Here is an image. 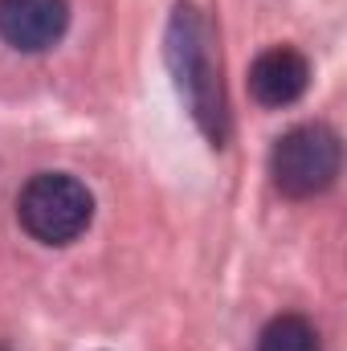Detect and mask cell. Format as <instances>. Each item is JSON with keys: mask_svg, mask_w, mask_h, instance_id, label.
Returning a JSON list of instances; mask_svg holds the SVG:
<instances>
[{"mask_svg": "<svg viewBox=\"0 0 347 351\" xmlns=\"http://www.w3.org/2000/svg\"><path fill=\"white\" fill-rule=\"evenodd\" d=\"M16 217L25 233L41 245H70L94 221V196L78 176L37 172L16 200Z\"/></svg>", "mask_w": 347, "mask_h": 351, "instance_id": "2", "label": "cell"}, {"mask_svg": "<svg viewBox=\"0 0 347 351\" xmlns=\"http://www.w3.org/2000/svg\"><path fill=\"white\" fill-rule=\"evenodd\" d=\"M270 176H274L278 192H286L294 200L327 192L339 176L335 131H327L323 123H307V127L286 131L270 152Z\"/></svg>", "mask_w": 347, "mask_h": 351, "instance_id": "3", "label": "cell"}, {"mask_svg": "<svg viewBox=\"0 0 347 351\" xmlns=\"http://www.w3.org/2000/svg\"><path fill=\"white\" fill-rule=\"evenodd\" d=\"M66 25H70L66 0H0V37L21 53L53 49Z\"/></svg>", "mask_w": 347, "mask_h": 351, "instance_id": "4", "label": "cell"}, {"mask_svg": "<svg viewBox=\"0 0 347 351\" xmlns=\"http://www.w3.org/2000/svg\"><path fill=\"white\" fill-rule=\"evenodd\" d=\"M258 351H319V331L302 315H278L261 331Z\"/></svg>", "mask_w": 347, "mask_h": 351, "instance_id": "6", "label": "cell"}, {"mask_svg": "<svg viewBox=\"0 0 347 351\" xmlns=\"http://www.w3.org/2000/svg\"><path fill=\"white\" fill-rule=\"evenodd\" d=\"M311 86V66L298 49L274 45L250 66V94L261 106H290Z\"/></svg>", "mask_w": 347, "mask_h": 351, "instance_id": "5", "label": "cell"}, {"mask_svg": "<svg viewBox=\"0 0 347 351\" xmlns=\"http://www.w3.org/2000/svg\"><path fill=\"white\" fill-rule=\"evenodd\" d=\"M168 70H172L176 86L184 94L192 119L200 123V131L221 147L225 143V94H221V66L213 58V33L200 16V8L192 4H176L172 21H168Z\"/></svg>", "mask_w": 347, "mask_h": 351, "instance_id": "1", "label": "cell"}]
</instances>
